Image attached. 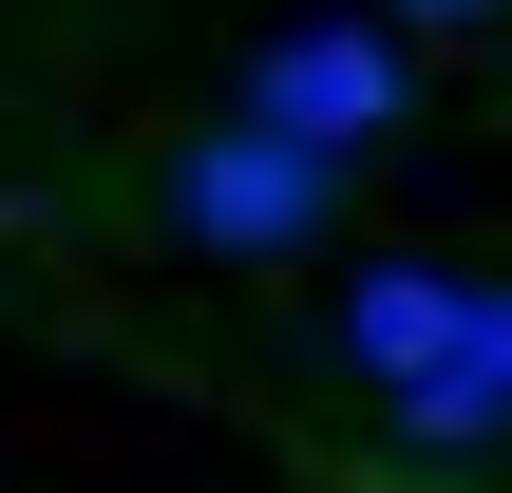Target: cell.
<instances>
[{"mask_svg": "<svg viewBox=\"0 0 512 493\" xmlns=\"http://www.w3.org/2000/svg\"><path fill=\"white\" fill-rule=\"evenodd\" d=\"M342 209V152H304V133H209L190 171H171V228H209V247H285V228H323Z\"/></svg>", "mask_w": 512, "mask_h": 493, "instance_id": "cell-1", "label": "cell"}, {"mask_svg": "<svg viewBox=\"0 0 512 493\" xmlns=\"http://www.w3.org/2000/svg\"><path fill=\"white\" fill-rule=\"evenodd\" d=\"M247 114L304 133V152H361V133L399 114V57H380V38H285V57L247 76Z\"/></svg>", "mask_w": 512, "mask_h": 493, "instance_id": "cell-2", "label": "cell"}, {"mask_svg": "<svg viewBox=\"0 0 512 493\" xmlns=\"http://www.w3.org/2000/svg\"><path fill=\"white\" fill-rule=\"evenodd\" d=\"M399 19H494V0H399Z\"/></svg>", "mask_w": 512, "mask_h": 493, "instance_id": "cell-3", "label": "cell"}]
</instances>
